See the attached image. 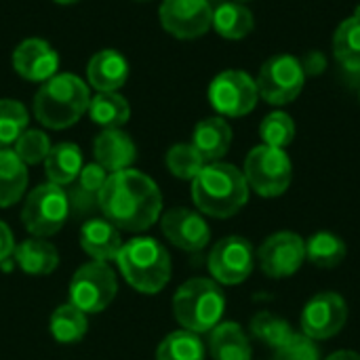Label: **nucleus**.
Returning a JSON list of instances; mask_svg holds the SVG:
<instances>
[{
  "label": "nucleus",
  "instance_id": "nucleus-1",
  "mask_svg": "<svg viewBox=\"0 0 360 360\" xmlns=\"http://www.w3.org/2000/svg\"><path fill=\"white\" fill-rule=\"evenodd\" d=\"M103 217L118 230L146 232L162 213V194L152 177L137 169L110 173L99 192Z\"/></svg>",
  "mask_w": 360,
  "mask_h": 360
},
{
  "label": "nucleus",
  "instance_id": "nucleus-2",
  "mask_svg": "<svg viewBox=\"0 0 360 360\" xmlns=\"http://www.w3.org/2000/svg\"><path fill=\"white\" fill-rule=\"evenodd\" d=\"M245 173L228 162H207L192 179V200L202 215L228 219L249 202Z\"/></svg>",
  "mask_w": 360,
  "mask_h": 360
},
{
  "label": "nucleus",
  "instance_id": "nucleus-3",
  "mask_svg": "<svg viewBox=\"0 0 360 360\" xmlns=\"http://www.w3.org/2000/svg\"><path fill=\"white\" fill-rule=\"evenodd\" d=\"M91 103V91L84 80L76 74H55L34 95L36 120L53 131L76 124Z\"/></svg>",
  "mask_w": 360,
  "mask_h": 360
},
{
  "label": "nucleus",
  "instance_id": "nucleus-4",
  "mask_svg": "<svg viewBox=\"0 0 360 360\" xmlns=\"http://www.w3.org/2000/svg\"><path fill=\"white\" fill-rule=\"evenodd\" d=\"M124 281L143 295L160 293L171 281V255L162 243L150 236H139L124 243L116 257Z\"/></svg>",
  "mask_w": 360,
  "mask_h": 360
},
{
  "label": "nucleus",
  "instance_id": "nucleus-5",
  "mask_svg": "<svg viewBox=\"0 0 360 360\" xmlns=\"http://www.w3.org/2000/svg\"><path fill=\"white\" fill-rule=\"evenodd\" d=\"M226 295L213 278H190L173 295L177 323L192 333H209L221 323Z\"/></svg>",
  "mask_w": 360,
  "mask_h": 360
},
{
  "label": "nucleus",
  "instance_id": "nucleus-6",
  "mask_svg": "<svg viewBox=\"0 0 360 360\" xmlns=\"http://www.w3.org/2000/svg\"><path fill=\"white\" fill-rule=\"evenodd\" d=\"M245 179L249 190L264 198H276L285 194L293 179L291 158L285 150L272 146H257L245 158Z\"/></svg>",
  "mask_w": 360,
  "mask_h": 360
},
{
  "label": "nucleus",
  "instance_id": "nucleus-7",
  "mask_svg": "<svg viewBox=\"0 0 360 360\" xmlns=\"http://www.w3.org/2000/svg\"><path fill=\"white\" fill-rule=\"evenodd\" d=\"M70 215L68 192L55 184H42L34 188L21 209V221L25 230L36 238H49L57 234Z\"/></svg>",
  "mask_w": 360,
  "mask_h": 360
},
{
  "label": "nucleus",
  "instance_id": "nucleus-8",
  "mask_svg": "<svg viewBox=\"0 0 360 360\" xmlns=\"http://www.w3.org/2000/svg\"><path fill=\"white\" fill-rule=\"evenodd\" d=\"M118 293V281L110 264L89 262L80 266L70 281V304L84 314L103 312Z\"/></svg>",
  "mask_w": 360,
  "mask_h": 360
},
{
  "label": "nucleus",
  "instance_id": "nucleus-9",
  "mask_svg": "<svg viewBox=\"0 0 360 360\" xmlns=\"http://www.w3.org/2000/svg\"><path fill=\"white\" fill-rule=\"evenodd\" d=\"M259 97L270 105H287L300 97L306 84L302 61L293 55H274L259 68L255 78Z\"/></svg>",
  "mask_w": 360,
  "mask_h": 360
},
{
  "label": "nucleus",
  "instance_id": "nucleus-10",
  "mask_svg": "<svg viewBox=\"0 0 360 360\" xmlns=\"http://www.w3.org/2000/svg\"><path fill=\"white\" fill-rule=\"evenodd\" d=\"M257 99V84L243 70H226L217 74L209 84V101L219 116H247L255 110Z\"/></svg>",
  "mask_w": 360,
  "mask_h": 360
},
{
  "label": "nucleus",
  "instance_id": "nucleus-11",
  "mask_svg": "<svg viewBox=\"0 0 360 360\" xmlns=\"http://www.w3.org/2000/svg\"><path fill=\"white\" fill-rule=\"evenodd\" d=\"M209 272L219 285H240L255 268V251L243 236H226L209 253Z\"/></svg>",
  "mask_w": 360,
  "mask_h": 360
},
{
  "label": "nucleus",
  "instance_id": "nucleus-12",
  "mask_svg": "<svg viewBox=\"0 0 360 360\" xmlns=\"http://www.w3.org/2000/svg\"><path fill=\"white\" fill-rule=\"evenodd\" d=\"M348 323V304L335 291L316 293L302 310V333L314 342L335 338Z\"/></svg>",
  "mask_w": 360,
  "mask_h": 360
},
{
  "label": "nucleus",
  "instance_id": "nucleus-13",
  "mask_svg": "<svg viewBox=\"0 0 360 360\" xmlns=\"http://www.w3.org/2000/svg\"><path fill=\"white\" fill-rule=\"evenodd\" d=\"M158 17L165 32L179 40L200 38L213 25L209 0H162Z\"/></svg>",
  "mask_w": 360,
  "mask_h": 360
},
{
  "label": "nucleus",
  "instance_id": "nucleus-14",
  "mask_svg": "<svg viewBox=\"0 0 360 360\" xmlns=\"http://www.w3.org/2000/svg\"><path fill=\"white\" fill-rule=\"evenodd\" d=\"M257 262L268 278H289L306 262V240L295 232H276L262 243Z\"/></svg>",
  "mask_w": 360,
  "mask_h": 360
},
{
  "label": "nucleus",
  "instance_id": "nucleus-15",
  "mask_svg": "<svg viewBox=\"0 0 360 360\" xmlns=\"http://www.w3.org/2000/svg\"><path fill=\"white\" fill-rule=\"evenodd\" d=\"M160 230L165 238L181 251L198 253L211 240V228L198 211L175 207L160 215Z\"/></svg>",
  "mask_w": 360,
  "mask_h": 360
},
{
  "label": "nucleus",
  "instance_id": "nucleus-16",
  "mask_svg": "<svg viewBox=\"0 0 360 360\" xmlns=\"http://www.w3.org/2000/svg\"><path fill=\"white\" fill-rule=\"evenodd\" d=\"M59 55L42 38H27L13 51V70L30 82H46L57 74Z\"/></svg>",
  "mask_w": 360,
  "mask_h": 360
},
{
  "label": "nucleus",
  "instance_id": "nucleus-17",
  "mask_svg": "<svg viewBox=\"0 0 360 360\" xmlns=\"http://www.w3.org/2000/svg\"><path fill=\"white\" fill-rule=\"evenodd\" d=\"M93 156L108 173L131 169L137 158V146L122 129H103L93 143Z\"/></svg>",
  "mask_w": 360,
  "mask_h": 360
},
{
  "label": "nucleus",
  "instance_id": "nucleus-18",
  "mask_svg": "<svg viewBox=\"0 0 360 360\" xmlns=\"http://www.w3.org/2000/svg\"><path fill=\"white\" fill-rule=\"evenodd\" d=\"M86 80L97 93H112L129 80V63L122 53L103 49L95 53L86 65Z\"/></svg>",
  "mask_w": 360,
  "mask_h": 360
},
{
  "label": "nucleus",
  "instance_id": "nucleus-19",
  "mask_svg": "<svg viewBox=\"0 0 360 360\" xmlns=\"http://www.w3.org/2000/svg\"><path fill=\"white\" fill-rule=\"evenodd\" d=\"M80 247L95 262H116L124 243L120 230L103 219H89L80 230Z\"/></svg>",
  "mask_w": 360,
  "mask_h": 360
},
{
  "label": "nucleus",
  "instance_id": "nucleus-20",
  "mask_svg": "<svg viewBox=\"0 0 360 360\" xmlns=\"http://www.w3.org/2000/svg\"><path fill=\"white\" fill-rule=\"evenodd\" d=\"M192 146L205 158V162H219L232 146V129L224 116H211L196 124L192 133Z\"/></svg>",
  "mask_w": 360,
  "mask_h": 360
},
{
  "label": "nucleus",
  "instance_id": "nucleus-21",
  "mask_svg": "<svg viewBox=\"0 0 360 360\" xmlns=\"http://www.w3.org/2000/svg\"><path fill=\"white\" fill-rule=\"evenodd\" d=\"M15 264L30 276H46L59 266V251L46 238H27L15 247Z\"/></svg>",
  "mask_w": 360,
  "mask_h": 360
},
{
  "label": "nucleus",
  "instance_id": "nucleus-22",
  "mask_svg": "<svg viewBox=\"0 0 360 360\" xmlns=\"http://www.w3.org/2000/svg\"><path fill=\"white\" fill-rule=\"evenodd\" d=\"M82 167H84L82 152L72 141H61L53 146L44 160V173H46L49 184H55L61 188L72 186L78 179Z\"/></svg>",
  "mask_w": 360,
  "mask_h": 360
},
{
  "label": "nucleus",
  "instance_id": "nucleus-23",
  "mask_svg": "<svg viewBox=\"0 0 360 360\" xmlns=\"http://www.w3.org/2000/svg\"><path fill=\"white\" fill-rule=\"evenodd\" d=\"M209 350L213 360H251V344L238 323H219L209 331Z\"/></svg>",
  "mask_w": 360,
  "mask_h": 360
},
{
  "label": "nucleus",
  "instance_id": "nucleus-24",
  "mask_svg": "<svg viewBox=\"0 0 360 360\" xmlns=\"http://www.w3.org/2000/svg\"><path fill=\"white\" fill-rule=\"evenodd\" d=\"M211 27L226 40H243L253 32L255 19H253V13L245 4L226 0L213 8Z\"/></svg>",
  "mask_w": 360,
  "mask_h": 360
},
{
  "label": "nucleus",
  "instance_id": "nucleus-25",
  "mask_svg": "<svg viewBox=\"0 0 360 360\" xmlns=\"http://www.w3.org/2000/svg\"><path fill=\"white\" fill-rule=\"evenodd\" d=\"M27 190V167L6 148L0 150V209L17 205Z\"/></svg>",
  "mask_w": 360,
  "mask_h": 360
},
{
  "label": "nucleus",
  "instance_id": "nucleus-26",
  "mask_svg": "<svg viewBox=\"0 0 360 360\" xmlns=\"http://www.w3.org/2000/svg\"><path fill=\"white\" fill-rule=\"evenodd\" d=\"M49 331L57 344L72 346L78 344L86 331H89V319L82 310H78L74 304H61L55 308L49 321Z\"/></svg>",
  "mask_w": 360,
  "mask_h": 360
},
{
  "label": "nucleus",
  "instance_id": "nucleus-27",
  "mask_svg": "<svg viewBox=\"0 0 360 360\" xmlns=\"http://www.w3.org/2000/svg\"><path fill=\"white\" fill-rule=\"evenodd\" d=\"M89 116L101 129H120L122 124L129 122L131 105L118 91L97 93L95 97H91Z\"/></svg>",
  "mask_w": 360,
  "mask_h": 360
},
{
  "label": "nucleus",
  "instance_id": "nucleus-28",
  "mask_svg": "<svg viewBox=\"0 0 360 360\" xmlns=\"http://www.w3.org/2000/svg\"><path fill=\"white\" fill-rule=\"evenodd\" d=\"M348 255L346 243L333 232H316L306 240V259L316 268H338Z\"/></svg>",
  "mask_w": 360,
  "mask_h": 360
},
{
  "label": "nucleus",
  "instance_id": "nucleus-29",
  "mask_svg": "<svg viewBox=\"0 0 360 360\" xmlns=\"http://www.w3.org/2000/svg\"><path fill=\"white\" fill-rule=\"evenodd\" d=\"M333 55L346 70L360 72V8L335 30Z\"/></svg>",
  "mask_w": 360,
  "mask_h": 360
},
{
  "label": "nucleus",
  "instance_id": "nucleus-30",
  "mask_svg": "<svg viewBox=\"0 0 360 360\" xmlns=\"http://www.w3.org/2000/svg\"><path fill=\"white\" fill-rule=\"evenodd\" d=\"M156 360H205V344L198 333L173 331L158 344Z\"/></svg>",
  "mask_w": 360,
  "mask_h": 360
},
{
  "label": "nucleus",
  "instance_id": "nucleus-31",
  "mask_svg": "<svg viewBox=\"0 0 360 360\" xmlns=\"http://www.w3.org/2000/svg\"><path fill=\"white\" fill-rule=\"evenodd\" d=\"M30 124V114L15 99H0V150L13 148Z\"/></svg>",
  "mask_w": 360,
  "mask_h": 360
},
{
  "label": "nucleus",
  "instance_id": "nucleus-32",
  "mask_svg": "<svg viewBox=\"0 0 360 360\" xmlns=\"http://www.w3.org/2000/svg\"><path fill=\"white\" fill-rule=\"evenodd\" d=\"M251 333L259 342H264L268 348L278 350L281 346H285L291 340L293 329L285 319H281L272 312H257L251 319Z\"/></svg>",
  "mask_w": 360,
  "mask_h": 360
},
{
  "label": "nucleus",
  "instance_id": "nucleus-33",
  "mask_svg": "<svg viewBox=\"0 0 360 360\" xmlns=\"http://www.w3.org/2000/svg\"><path fill=\"white\" fill-rule=\"evenodd\" d=\"M165 162L171 175H175L177 179H188V181H192L207 165L192 143H175L173 148H169Z\"/></svg>",
  "mask_w": 360,
  "mask_h": 360
},
{
  "label": "nucleus",
  "instance_id": "nucleus-34",
  "mask_svg": "<svg viewBox=\"0 0 360 360\" xmlns=\"http://www.w3.org/2000/svg\"><path fill=\"white\" fill-rule=\"evenodd\" d=\"M259 137H262L264 146H272V148L285 150L295 139V120L287 112L276 110V112L268 114L262 120Z\"/></svg>",
  "mask_w": 360,
  "mask_h": 360
},
{
  "label": "nucleus",
  "instance_id": "nucleus-35",
  "mask_svg": "<svg viewBox=\"0 0 360 360\" xmlns=\"http://www.w3.org/2000/svg\"><path fill=\"white\" fill-rule=\"evenodd\" d=\"M51 148H53L51 139H49V135L44 131H40V129H25L11 150L19 156V160L25 167H32V165L44 162L49 152H51Z\"/></svg>",
  "mask_w": 360,
  "mask_h": 360
},
{
  "label": "nucleus",
  "instance_id": "nucleus-36",
  "mask_svg": "<svg viewBox=\"0 0 360 360\" xmlns=\"http://www.w3.org/2000/svg\"><path fill=\"white\" fill-rule=\"evenodd\" d=\"M274 360H321V350L314 340L304 333H293L285 346L274 350Z\"/></svg>",
  "mask_w": 360,
  "mask_h": 360
},
{
  "label": "nucleus",
  "instance_id": "nucleus-37",
  "mask_svg": "<svg viewBox=\"0 0 360 360\" xmlns=\"http://www.w3.org/2000/svg\"><path fill=\"white\" fill-rule=\"evenodd\" d=\"M108 175H110V173H108L103 167H99L97 162H89V165L82 167V171H80V175H78V179H76L74 184H76L78 188H82V190H86V192L99 196L103 184L108 181Z\"/></svg>",
  "mask_w": 360,
  "mask_h": 360
},
{
  "label": "nucleus",
  "instance_id": "nucleus-38",
  "mask_svg": "<svg viewBox=\"0 0 360 360\" xmlns=\"http://www.w3.org/2000/svg\"><path fill=\"white\" fill-rule=\"evenodd\" d=\"M68 200H70V211L74 209V213H78V215H89V213H93L95 209H99V196L86 192V190H82V188H78L76 184L70 186V190H68Z\"/></svg>",
  "mask_w": 360,
  "mask_h": 360
},
{
  "label": "nucleus",
  "instance_id": "nucleus-39",
  "mask_svg": "<svg viewBox=\"0 0 360 360\" xmlns=\"http://www.w3.org/2000/svg\"><path fill=\"white\" fill-rule=\"evenodd\" d=\"M15 253V238L11 228L0 221V264H4L6 259H11V255Z\"/></svg>",
  "mask_w": 360,
  "mask_h": 360
},
{
  "label": "nucleus",
  "instance_id": "nucleus-40",
  "mask_svg": "<svg viewBox=\"0 0 360 360\" xmlns=\"http://www.w3.org/2000/svg\"><path fill=\"white\" fill-rule=\"evenodd\" d=\"M325 65H327L325 55H323V53H319V51H312V53H308V55L302 59V68H304L306 76H308V74L319 76V74L325 70Z\"/></svg>",
  "mask_w": 360,
  "mask_h": 360
},
{
  "label": "nucleus",
  "instance_id": "nucleus-41",
  "mask_svg": "<svg viewBox=\"0 0 360 360\" xmlns=\"http://www.w3.org/2000/svg\"><path fill=\"white\" fill-rule=\"evenodd\" d=\"M327 360H360V354L359 352H352V350H338Z\"/></svg>",
  "mask_w": 360,
  "mask_h": 360
},
{
  "label": "nucleus",
  "instance_id": "nucleus-42",
  "mask_svg": "<svg viewBox=\"0 0 360 360\" xmlns=\"http://www.w3.org/2000/svg\"><path fill=\"white\" fill-rule=\"evenodd\" d=\"M57 4H74V2H78V0H55Z\"/></svg>",
  "mask_w": 360,
  "mask_h": 360
},
{
  "label": "nucleus",
  "instance_id": "nucleus-43",
  "mask_svg": "<svg viewBox=\"0 0 360 360\" xmlns=\"http://www.w3.org/2000/svg\"><path fill=\"white\" fill-rule=\"evenodd\" d=\"M234 2H240V4H247V2H251V0H234Z\"/></svg>",
  "mask_w": 360,
  "mask_h": 360
},
{
  "label": "nucleus",
  "instance_id": "nucleus-44",
  "mask_svg": "<svg viewBox=\"0 0 360 360\" xmlns=\"http://www.w3.org/2000/svg\"><path fill=\"white\" fill-rule=\"evenodd\" d=\"M135 2H150V0H135Z\"/></svg>",
  "mask_w": 360,
  "mask_h": 360
},
{
  "label": "nucleus",
  "instance_id": "nucleus-45",
  "mask_svg": "<svg viewBox=\"0 0 360 360\" xmlns=\"http://www.w3.org/2000/svg\"><path fill=\"white\" fill-rule=\"evenodd\" d=\"M359 97H360V95H359Z\"/></svg>",
  "mask_w": 360,
  "mask_h": 360
}]
</instances>
